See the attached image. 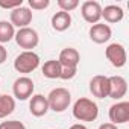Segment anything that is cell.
Returning a JSON list of instances; mask_svg holds the SVG:
<instances>
[{
	"label": "cell",
	"instance_id": "7402d4cb",
	"mask_svg": "<svg viewBox=\"0 0 129 129\" xmlns=\"http://www.w3.org/2000/svg\"><path fill=\"white\" fill-rule=\"evenodd\" d=\"M0 129H26V126L20 120H8L0 123Z\"/></svg>",
	"mask_w": 129,
	"mask_h": 129
},
{
	"label": "cell",
	"instance_id": "44dd1931",
	"mask_svg": "<svg viewBox=\"0 0 129 129\" xmlns=\"http://www.w3.org/2000/svg\"><path fill=\"white\" fill-rule=\"evenodd\" d=\"M78 73V67H61V75H59V79H64V81H70L76 76Z\"/></svg>",
	"mask_w": 129,
	"mask_h": 129
},
{
	"label": "cell",
	"instance_id": "603a6c76",
	"mask_svg": "<svg viewBox=\"0 0 129 129\" xmlns=\"http://www.w3.org/2000/svg\"><path fill=\"white\" fill-rule=\"evenodd\" d=\"M49 5H50L49 0H29V8H32L35 11L46 9V8H49Z\"/></svg>",
	"mask_w": 129,
	"mask_h": 129
},
{
	"label": "cell",
	"instance_id": "30bf717a",
	"mask_svg": "<svg viewBox=\"0 0 129 129\" xmlns=\"http://www.w3.org/2000/svg\"><path fill=\"white\" fill-rule=\"evenodd\" d=\"M34 15H32V11L29 8H24V6H20V8H15L11 11V24L12 26H17L20 29L23 27H27V24H30Z\"/></svg>",
	"mask_w": 129,
	"mask_h": 129
},
{
	"label": "cell",
	"instance_id": "277c9868",
	"mask_svg": "<svg viewBox=\"0 0 129 129\" xmlns=\"http://www.w3.org/2000/svg\"><path fill=\"white\" fill-rule=\"evenodd\" d=\"M15 43L24 49V52H30L32 49H35L38 46V41H40V37L37 34L35 29H30V27H23V29H18V32H15Z\"/></svg>",
	"mask_w": 129,
	"mask_h": 129
},
{
	"label": "cell",
	"instance_id": "7a4b0ae2",
	"mask_svg": "<svg viewBox=\"0 0 129 129\" xmlns=\"http://www.w3.org/2000/svg\"><path fill=\"white\" fill-rule=\"evenodd\" d=\"M72 102V94L67 88H53L49 96H47V103H49V109L55 111V112H64Z\"/></svg>",
	"mask_w": 129,
	"mask_h": 129
},
{
	"label": "cell",
	"instance_id": "52a82bcc",
	"mask_svg": "<svg viewBox=\"0 0 129 129\" xmlns=\"http://www.w3.org/2000/svg\"><path fill=\"white\" fill-rule=\"evenodd\" d=\"M81 14L84 17V20L93 26V24L99 23L102 18V6L96 0H87L81 6Z\"/></svg>",
	"mask_w": 129,
	"mask_h": 129
},
{
	"label": "cell",
	"instance_id": "5bb4252c",
	"mask_svg": "<svg viewBox=\"0 0 129 129\" xmlns=\"http://www.w3.org/2000/svg\"><path fill=\"white\" fill-rule=\"evenodd\" d=\"M29 111L34 117H43L47 114L49 111V103H47V97H44L43 94H35L32 96L30 102H29Z\"/></svg>",
	"mask_w": 129,
	"mask_h": 129
},
{
	"label": "cell",
	"instance_id": "6da1fadb",
	"mask_svg": "<svg viewBox=\"0 0 129 129\" xmlns=\"http://www.w3.org/2000/svg\"><path fill=\"white\" fill-rule=\"evenodd\" d=\"M73 115L79 121H94L99 115V106L91 99L81 97L73 105Z\"/></svg>",
	"mask_w": 129,
	"mask_h": 129
},
{
	"label": "cell",
	"instance_id": "d6986e66",
	"mask_svg": "<svg viewBox=\"0 0 129 129\" xmlns=\"http://www.w3.org/2000/svg\"><path fill=\"white\" fill-rule=\"evenodd\" d=\"M14 37H15L14 26L9 21L2 20V21H0V44L3 46L5 43H9Z\"/></svg>",
	"mask_w": 129,
	"mask_h": 129
},
{
	"label": "cell",
	"instance_id": "ac0fdd59",
	"mask_svg": "<svg viewBox=\"0 0 129 129\" xmlns=\"http://www.w3.org/2000/svg\"><path fill=\"white\" fill-rule=\"evenodd\" d=\"M15 109V99L8 94L0 96V118H5Z\"/></svg>",
	"mask_w": 129,
	"mask_h": 129
},
{
	"label": "cell",
	"instance_id": "2e32d148",
	"mask_svg": "<svg viewBox=\"0 0 129 129\" xmlns=\"http://www.w3.org/2000/svg\"><path fill=\"white\" fill-rule=\"evenodd\" d=\"M124 17V12L117 5H108L102 8V18H105L106 23H118Z\"/></svg>",
	"mask_w": 129,
	"mask_h": 129
},
{
	"label": "cell",
	"instance_id": "484cf974",
	"mask_svg": "<svg viewBox=\"0 0 129 129\" xmlns=\"http://www.w3.org/2000/svg\"><path fill=\"white\" fill-rule=\"evenodd\" d=\"M99 129H118V127L115 124H112V123H102L99 126Z\"/></svg>",
	"mask_w": 129,
	"mask_h": 129
},
{
	"label": "cell",
	"instance_id": "8fae6325",
	"mask_svg": "<svg viewBox=\"0 0 129 129\" xmlns=\"http://www.w3.org/2000/svg\"><path fill=\"white\" fill-rule=\"evenodd\" d=\"M90 38L93 43L96 44H103L106 41H109L111 35H112V30L109 27V24H105V23H96L90 27Z\"/></svg>",
	"mask_w": 129,
	"mask_h": 129
},
{
	"label": "cell",
	"instance_id": "4fadbf2b",
	"mask_svg": "<svg viewBox=\"0 0 129 129\" xmlns=\"http://www.w3.org/2000/svg\"><path fill=\"white\" fill-rule=\"evenodd\" d=\"M58 61L61 67H78L81 62V55L75 47H66L61 50Z\"/></svg>",
	"mask_w": 129,
	"mask_h": 129
},
{
	"label": "cell",
	"instance_id": "cb8c5ba5",
	"mask_svg": "<svg viewBox=\"0 0 129 129\" xmlns=\"http://www.w3.org/2000/svg\"><path fill=\"white\" fill-rule=\"evenodd\" d=\"M23 6V0H12V2H5V0H0V8L3 9H15V8H20Z\"/></svg>",
	"mask_w": 129,
	"mask_h": 129
},
{
	"label": "cell",
	"instance_id": "8992f818",
	"mask_svg": "<svg viewBox=\"0 0 129 129\" xmlns=\"http://www.w3.org/2000/svg\"><path fill=\"white\" fill-rule=\"evenodd\" d=\"M34 90H35L34 81L27 76H20L18 79H15V82L12 85L14 97L18 100H27L34 94Z\"/></svg>",
	"mask_w": 129,
	"mask_h": 129
},
{
	"label": "cell",
	"instance_id": "e0dca14e",
	"mask_svg": "<svg viewBox=\"0 0 129 129\" xmlns=\"http://www.w3.org/2000/svg\"><path fill=\"white\" fill-rule=\"evenodd\" d=\"M41 73L47 79H59L61 75V64L58 59H49L44 62V66L41 67Z\"/></svg>",
	"mask_w": 129,
	"mask_h": 129
},
{
	"label": "cell",
	"instance_id": "9c48e42d",
	"mask_svg": "<svg viewBox=\"0 0 129 129\" xmlns=\"http://www.w3.org/2000/svg\"><path fill=\"white\" fill-rule=\"evenodd\" d=\"M90 93L97 99H105L109 94V79L103 75H96L90 81Z\"/></svg>",
	"mask_w": 129,
	"mask_h": 129
},
{
	"label": "cell",
	"instance_id": "3957f363",
	"mask_svg": "<svg viewBox=\"0 0 129 129\" xmlns=\"http://www.w3.org/2000/svg\"><path fill=\"white\" fill-rule=\"evenodd\" d=\"M40 66V56L35 52H21L15 61H14V69L18 73H32L34 70H37Z\"/></svg>",
	"mask_w": 129,
	"mask_h": 129
},
{
	"label": "cell",
	"instance_id": "ba28073f",
	"mask_svg": "<svg viewBox=\"0 0 129 129\" xmlns=\"http://www.w3.org/2000/svg\"><path fill=\"white\" fill-rule=\"evenodd\" d=\"M109 120L112 124H123L129 121V102H117L109 108Z\"/></svg>",
	"mask_w": 129,
	"mask_h": 129
},
{
	"label": "cell",
	"instance_id": "5b68a950",
	"mask_svg": "<svg viewBox=\"0 0 129 129\" xmlns=\"http://www.w3.org/2000/svg\"><path fill=\"white\" fill-rule=\"evenodd\" d=\"M106 59L111 62V66L115 69H121L126 66V61H127V55H126V49L123 44L120 43H112L106 47L105 50Z\"/></svg>",
	"mask_w": 129,
	"mask_h": 129
},
{
	"label": "cell",
	"instance_id": "ffe728a7",
	"mask_svg": "<svg viewBox=\"0 0 129 129\" xmlns=\"http://www.w3.org/2000/svg\"><path fill=\"white\" fill-rule=\"evenodd\" d=\"M58 6L61 11L70 14L73 9H76L79 6V0H58Z\"/></svg>",
	"mask_w": 129,
	"mask_h": 129
},
{
	"label": "cell",
	"instance_id": "d4e9b609",
	"mask_svg": "<svg viewBox=\"0 0 129 129\" xmlns=\"http://www.w3.org/2000/svg\"><path fill=\"white\" fill-rule=\"evenodd\" d=\"M6 59H8V50H6L2 44H0V66H2Z\"/></svg>",
	"mask_w": 129,
	"mask_h": 129
},
{
	"label": "cell",
	"instance_id": "7c38bea8",
	"mask_svg": "<svg viewBox=\"0 0 129 129\" xmlns=\"http://www.w3.org/2000/svg\"><path fill=\"white\" fill-rule=\"evenodd\" d=\"M108 79H109V94H108V97L115 99V100L124 97L126 93H127V82H126V79L123 76H118V75L117 76H111Z\"/></svg>",
	"mask_w": 129,
	"mask_h": 129
},
{
	"label": "cell",
	"instance_id": "4316f807",
	"mask_svg": "<svg viewBox=\"0 0 129 129\" xmlns=\"http://www.w3.org/2000/svg\"><path fill=\"white\" fill-rule=\"evenodd\" d=\"M70 129H88L85 124H81V123H76V124H73V126H70Z\"/></svg>",
	"mask_w": 129,
	"mask_h": 129
},
{
	"label": "cell",
	"instance_id": "9a60e30c",
	"mask_svg": "<svg viewBox=\"0 0 129 129\" xmlns=\"http://www.w3.org/2000/svg\"><path fill=\"white\" fill-rule=\"evenodd\" d=\"M50 23H52V27L56 32H64V30H67L72 26V15L69 12L59 11V12L52 15V21Z\"/></svg>",
	"mask_w": 129,
	"mask_h": 129
}]
</instances>
